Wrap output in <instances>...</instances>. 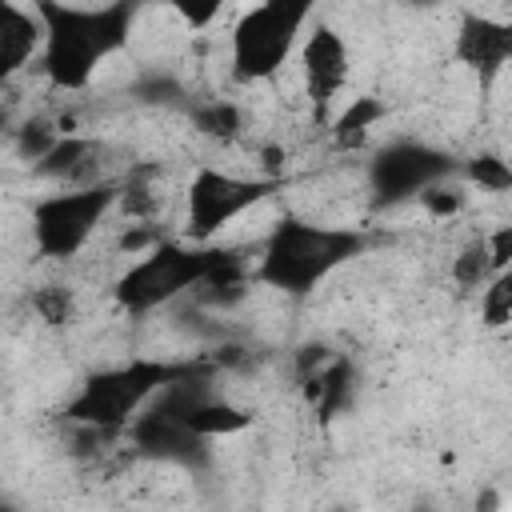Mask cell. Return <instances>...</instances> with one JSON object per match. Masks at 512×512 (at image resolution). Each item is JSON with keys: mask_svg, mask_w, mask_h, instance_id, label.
I'll list each match as a JSON object with an SVG mask.
<instances>
[{"mask_svg": "<svg viewBox=\"0 0 512 512\" xmlns=\"http://www.w3.org/2000/svg\"><path fill=\"white\" fill-rule=\"evenodd\" d=\"M184 420H188V428H192L196 436H204V440L236 436V432L252 428V412H248V408H240V404H232V400H224V396H212V392L196 396V400L188 404Z\"/></svg>", "mask_w": 512, "mask_h": 512, "instance_id": "4fadbf2b", "label": "cell"}, {"mask_svg": "<svg viewBox=\"0 0 512 512\" xmlns=\"http://www.w3.org/2000/svg\"><path fill=\"white\" fill-rule=\"evenodd\" d=\"M316 16V0H256L228 32V68L240 84L268 80L284 68Z\"/></svg>", "mask_w": 512, "mask_h": 512, "instance_id": "277c9868", "label": "cell"}, {"mask_svg": "<svg viewBox=\"0 0 512 512\" xmlns=\"http://www.w3.org/2000/svg\"><path fill=\"white\" fill-rule=\"evenodd\" d=\"M164 4L172 8V16H176L184 28L204 32V28H212V24H216V16L224 12V4H228V0H164Z\"/></svg>", "mask_w": 512, "mask_h": 512, "instance_id": "44dd1931", "label": "cell"}, {"mask_svg": "<svg viewBox=\"0 0 512 512\" xmlns=\"http://www.w3.org/2000/svg\"><path fill=\"white\" fill-rule=\"evenodd\" d=\"M276 192H280L276 176H240V172L204 164L188 180L180 236L192 244H216V236H224L236 220H244L260 204H268Z\"/></svg>", "mask_w": 512, "mask_h": 512, "instance_id": "52a82bcc", "label": "cell"}, {"mask_svg": "<svg viewBox=\"0 0 512 512\" xmlns=\"http://www.w3.org/2000/svg\"><path fill=\"white\" fill-rule=\"evenodd\" d=\"M44 40H48V28H44V16L40 8H24L16 0L4 4V24H0V72L4 80L20 76L40 52H44Z\"/></svg>", "mask_w": 512, "mask_h": 512, "instance_id": "8fae6325", "label": "cell"}, {"mask_svg": "<svg viewBox=\"0 0 512 512\" xmlns=\"http://www.w3.org/2000/svg\"><path fill=\"white\" fill-rule=\"evenodd\" d=\"M492 272H496V264H492V252H488V240L484 236L480 240H468L456 252V260H452V280L460 288H476L480 292L492 280Z\"/></svg>", "mask_w": 512, "mask_h": 512, "instance_id": "9a60e30c", "label": "cell"}, {"mask_svg": "<svg viewBox=\"0 0 512 512\" xmlns=\"http://www.w3.org/2000/svg\"><path fill=\"white\" fill-rule=\"evenodd\" d=\"M192 120H196V132L216 136V140H232L244 128V116H240V108L232 100H208V104L196 108Z\"/></svg>", "mask_w": 512, "mask_h": 512, "instance_id": "ac0fdd59", "label": "cell"}, {"mask_svg": "<svg viewBox=\"0 0 512 512\" xmlns=\"http://www.w3.org/2000/svg\"><path fill=\"white\" fill-rule=\"evenodd\" d=\"M188 372H192V364L152 360V356H132L128 364L100 368L64 404V420L68 424H92V428L124 432L152 404L156 392H164L172 380H180Z\"/></svg>", "mask_w": 512, "mask_h": 512, "instance_id": "3957f363", "label": "cell"}, {"mask_svg": "<svg viewBox=\"0 0 512 512\" xmlns=\"http://www.w3.org/2000/svg\"><path fill=\"white\" fill-rule=\"evenodd\" d=\"M452 60L472 68L484 84L512 64V20L488 12H460L452 36Z\"/></svg>", "mask_w": 512, "mask_h": 512, "instance_id": "30bf717a", "label": "cell"}, {"mask_svg": "<svg viewBox=\"0 0 512 512\" xmlns=\"http://www.w3.org/2000/svg\"><path fill=\"white\" fill-rule=\"evenodd\" d=\"M484 240H488V252H492V264H496V272H500V268H512V224H500V228H492Z\"/></svg>", "mask_w": 512, "mask_h": 512, "instance_id": "7402d4cb", "label": "cell"}, {"mask_svg": "<svg viewBox=\"0 0 512 512\" xmlns=\"http://www.w3.org/2000/svg\"><path fill=\"white\" fill-rule=\"evenodd\" d=\"M64 132H56L48 120H28L24 128H16V136H12V148H16V156L20 160H28V164H36L56 140H60Z\"/></svg>", "mask_w": 512, "mask_h": 512, "instance_id": "d6986e66", "label": "cell"}, {"mask_svg": "<svg viewBox=\"0 0 512 512\" xmlns=\"http://www.w3.org/2000/svg\"><path fill=\"white\" fill-rule=\"evenodd\" d=\"M416 200H420V208H424L428 216L448 220V216H456V212L468 204V180H464V176H460V180H452V172H448V176L432 180Z\"/></svg>", "mask_w": 512, "mask_h": 512, "instance_id": "e0dca14e", "label": "cell"}, {"mask_svg": "<svg viewBox=\"0 0 512 512\" xmlns=\"http://www.w3.org/2000/svg\"><path fill=\"white\" fill-rule=\"evenodd\" d=\"M32 312L44 320V324H68L72 320V312H76V300H72V292L68 288H36L32 292Z\"/></svg>", "mask_w": 512, "mask_h": 512, "instance_id": "ffe728a7", "label": "cell"}, {"mask_svg": "<svg viewBox=\"0 0 512 512\" xmlns=\"http://www.w3.org/2000/svg\"><path fill=\"white\" fill-rule=\"evenodd\" d=\"M448 172H452V160L440 148L416 144V140H396L372 156L368 184H372L376 204H400V200H416L432 180H440Z\"/></svg>", "mask_w": 512, "mask_h": 512, "instance_id": "ba28073f", "label": "cell"}, {"mask_svg": "<svg viewBox=\"0 0 512 512\" xmlns=\"http://www.w3.org/2000/svg\"><path fill=\"white\" fill-rule=\"evenodd\" d=\"M480 324L484 328L512 324V268L492 272V280L480 288Z\"/></svg>", "mask_w": 512, "mask_h": 512, "instance_id": "2e32d148", "label": "cell"}, {"mask_svg": "<svg viewBox=\"0 0 512 512\" xmlns=\"http://www.w3.org/2000/svg\"><path fill=\"white\" fill-rule=\"evenodd\" d=\"M212 264V244H192L184 236L160 240L148 252H140L112 284V296L124 312L148 316L156 308L176 304L184 292L200 288Z\"/></svg>", "mask_w": 512, "mask_h": 512, "instance_id": "5b68a950", "label": "cell"}, {"mask_svg": "<svg viewBox=\"0 0 512 512\" xmlns=\"http://www.w3.org/2000/svg\"><path fill=\"white\" fill-rule=\"evenodd\" d=\"M348 72H352V56H348V40L340 36V28H332L328 20L308 24V32L300 40V80L320 116L344 92Z\"/></svg>", "mask_w": 512, "mask_h": 512, "instance_id": "9c48e42d", "label": "cell"}, {"mask_svg": "<svg viewBox=\"0 0 512 512\" xmlns=\"http://www.w3.org/2000/svg\"><path fill=\"white\" fill-rule=\"evenodd\" d=\"M388 120V104H384V96H372V92H360V96H352L340 112H336V120H332V144L336 148H360L380 124Z\"/></svg>", "mask_w": 512, "mask_h": 512, "instance_id": "7c38bea8", "label": "cell"}, {"mask_svg": "<svg viewBox=\"0 0 512 512\" xmlns=\"http://www.w3.org/2000/svg\"><path fill=\"white\" fill-rule=\"evenodd\" d=\"M408 4H416V8H432V4H444V0H408Z\"/></svg>", "mask_w": 512, "mask_h": 512, "instance_id": "603a6c76", "label": "cell"}, {"mask_svg": "<svg viewBox=\"0 0 512 512\" xmlns=\"http://www.w3.org/2000/svg\"><path fill=\"white\" fill-rule=\"evenodd\" d=\"M460 176L468 180V188H480V192H512V160L500 156V152L468 156Z\"/></svg>", "mask_w": 512, "mask_h": 512, "instance_id": "5bb4252c", "label": "cell"}, {"mask_svg": "<svg viewBox=\"0 0 512 512\" xmlns=\"http://www.w3.org/2000/svg\"><path fill=\"white\" fill-rule=\"evenodd\" d=\"M120 204L116 180L92 184H56L48 196L32 204V244L48 260H72L100 232V224Z\"/></svg>", "mask_w": 512, "mask_h": 512, "instance_id": "8992f818", "label": "cell"}, {"mask_svg": "<svg viewBox=\"0 0 512 512\" xmlns=\"http://www.w3.org/2000/svg\"><path fill=\"white\" fill-rule=\"evenodd\" d=\"M44 16L48 40L40 52V72L56 92H84L96 72L128 48L132 0L112 4H72V0H32Z\"/></svg>", "mask_w": 512, "mask_h": 512, "instance_id": "6da1fadb", "label": "cell"}, {"mask_svg": "<svg viewBox=\"0 0 512 512\" xmlns=\"http://www.w3.org/2000/svg\"><path fill=\"white\" fill-rule=\"evenodd\" d=\"M364 252H368V236L360 228L284 216L260 240V252L252 260V284L284 296H308L332 272H340Z\"/></svg>", "mask_w": 512, "mask_h": 512, "instance_id": "7a4b0ae2", "label": "cell"}]
</instances>
